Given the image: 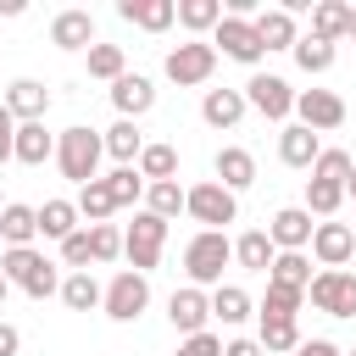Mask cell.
I'll list each match as a JSON object with an SVG mask.
<instances>
[{
	"label": "cell",
	"instance_id": "6da1fadb",
	"mask_svg": "<svg viewBox=\"0 0 356 356\" xmlns=\"http://www.w3.org/2000/svg\"><path fill=\"white\" fill-rule=\"evenodd\" d=\"M100 156H106V139H100L95 128L78 122V128H61V134H56V167H61L67 184H78V189L95 184V178H100Z\"/></svg>",
	"mask_w": 356,
	"mask_h": 356
},
{
	"label": "cell",
	"instance_id": "7a4b0ae2",
	"mask_svg": "<svg viewBox=\"0 0 356 356\" xmlns=\"http://www.w3.org/2000/svg\"><path fill=\"white\" fill-rule=\"evenodd\" d=\"M0 273L11 278V289L33 295V300L61 295V273H56V261H50L44 250H33V245H22V250H0Z\"/></svg>",
	"mask_w": 356,
	"mask_h": 356
},
{
	"label": "cell",
	"instance_id": "3957f363",
	"mask_svg": "<svg viewBox=\"0 0 356 356\" xmlns=\"http://www.w3.org/2000/svg\"><path fill=\"white\" fill-rule=\"evenodd\" d=\"M234 261V239L228 234H217V228H200L189 245H184V273H189V284L195 289H217L222 284V267Z\"/></svg>",
	"mask_w": 356,
	"mask_h": 356
},
{
	"label": "cell",
	"instance_id": "277c9868",
	"mask_svg": "<svg viewBox=\"0 0 356 356\" xmlns=\"http://www.w3.org/2000/svg\"><path fill=\"white\" fill-rule=\"evenodd\" d=\"M161 250H167V222L156 217V211H134V222L122 228V256H128V267L134 273H145L150 278V267L161 261Z\"/></svg>",
	"mask_w": 356,
	"mask_h": 356
},
{
	"label": "cell",
	"instance_id": "5b68a950",
	"mask_svg": "<svg viewBox=\"0 0 356 356\" xmlns=\"http://www.w3.org/2000/svg\"><path fill=\"white\" fill-rule=\"evenodd\" d=\"M161 72H167V83H178V89H200V83H211V72H217V50H211V39H184V44H172L167 61H161Z\"/></svg>",
	"mask_w": 356,
	"mask_h": 356
},
{
	"label": "cell",
	"instance_id": "8992f818",
	"mask_svg": "<svg viewBox=\"0 0 356 356\" xmlns=\"http://www.w3.org/2000/svg\"><path fill=\"white\" fill-rule=\"evenodd\" d=\"M184 211H189L200 228H217V234H222V228L239 217V195H234V189H222L217 178H206V184H189Z\"/></svg>",
	"mask_w": 356,
	"mask_h": 356
},
{
	"label": "cell",
	"instance_id": "52a82bcc",
	"mask_svg": "<svg viewBox=\"0 0 356 356\" xmlns=\"http://www.w3.org/2000/svg\"><path fill=\"white\" fill-rule=\"evenodd\" d=\"M145 306H150V278H145V273H134V267H122V273L106 284L100 312H106L111 323H139V317H145Z\"/></svg>",
	"mask_w": 356,
	"mask_h": 356
},
{
	"label": "cell",
	"instance_id": "ba28073f",
	"mask_svg": "<svg viewBox=\"0 0 356 356\" xmlns=\"http://www.w3.org/2000/svg\"><path fill=\"white\" fill-rule=\"evenodd\" d=\"M306 300L323 312V317H356V273L350 267H323L306 289Z\"/></svg>",
	"mask_w": 356,
	"mask_h": 356
},
{
	"label": "cell",
	"instance_id": "9c48e42d",
	"mask_svg": "<svg viewBox=\"0 0 356 356\" xmlns=\"http://www.w3.org/2000/svg\"><path fill=\"white\" fill-rule=\"evenodd\" d=\"M211 50H217V56H228V61H239V67H256V61L267 56V44H261L256 22L228 17V11H222V22H217V33H211Z\"/></svg>",
	"mask_w": 356,
	"mask_h": 356
},
{
	"label": "cell",
	"instance_id": "30bf717a",
	"mask_svg": "<svg viewBox=\"0 0 356 356\" xmlns=\"http://www.w3.org/2000/svg\"><path fill=\"white\" fill-rule=\"evenodd\" d=\"M245 106L261 111L267 122H289V111H295V89H289V78H278V72H250V83H245Z\"/></svg>",
	"mask_w": 356,
	"mask_h": 356
},
{
	"label": "cell",
	"instance_id": "8fae6325",
	"mask_svg": "<svg viewBox=\"0 0 356 356\" xmlns=\"http://www.w3.org/2000/svg\"><path fill=\"white\" fill-rule=\"evenodd\" d=\"M295 122L312 134H334L345 128V100L334 89H295Z\"/></svg>",
	"mask_w": 356,
	"mask_h": 356
},
{
	"label": "cell",
	"instance_id": "7c38bea8",
	"mask_svg": "<svg viewBox=\"0 0 356 356\" xmlns=\"http://www.w3.org/2000/svg\"><path fill=\"white\" fill-rule=\"evenodd\" d=\"M167 323H172L184 339H189V334H206V323H211V295L195 289V284L172 289V295H167Z\"/></svg>",
	"mask_w": 356,
	"mask_h": 356
},
{
	"label": "cell",
	"instance_id": "4fadbf2b",
	"mask_svg": "<svg viewBox=\"0 0 356 356\" xmlns=\"http://www.w3.org/2000/svg\"><path fill=\"white\" fill-rule=\"evenodd\" d=\"M50 44L56 50H95V17L83 11V6H67V11H56L50 17Z\"/></svg>",
	"mask_w": 356,
	"mask_h": 356
},
{
	"label": "cell",
	"instance_id": "5bb4252c",
	"mask_svg": "<svg viewBox=\"0 0 356 356\" xmlns=\"http://www.w3.org/2000/svg\"><path fill=\"white\" fill-rule=\"evenodd\" d=\"M267 234H273V245H278V250H312L317 222H312V211H306V206H284V211H273Z\"/></svg>",
	"mask_w": 356,
	"mask_h": 356
},
{
	"label": "cell",
	"instance_id": "9a60e30c",
	"mask_svg": "<svg viewBox=\"0 0 356 356\" xmlns=\"http://www.w3.org/2000/svg\"><path fill=\"white\" fill-rule=\"evenodd\" d=\"M312 256H317V267H345V261L356 256V228H350V222H317Z\"/></svg>",
	"mask_w": 356,
	"mask_h": 356
},
{
	"label": "cell",
	"instance_id": "2e32d148",
	"mask_svg": "<svg viewBox=\"0 0 356 356\" xmlns=\"http://www.w3.org/2000/svg\"><path fill=\"white\" fill-rule=\"evenodd\" d=\"M111 106H117V117L139 122V117L156 106V83H150L145 72H122V78L111 83Z\"/></svg>",
	"mask_w": 356,
	"mask_h": 356
},
{
	"label": "cell",
	"instance_id": "e0dca14e",
	"mask_svg": "<svg viewBox=\"0 0 356 356\" xmlns=\"http://www.w3.org/2000/svg\"><path fill=\"white\" fill-rule=\"evenodd\" d=\"M6 111H11L17 122H44L50 89H44L39 78H11V83H6Z\"/></svg>",
	"mask_w": 356,
	"mask_h": 356
},
{
	"label": "cell",
	"instance_id": "ac0fdd59",
	"mask_svg": "<svg viewBox=\"0 0 356 356\" xmlns=\"http://www.w3.org/2000/svg\"><path fill=\"white\" fill-rule=\"evenodd\" d=\"M117 17L145 33H167L178 22V0H117Z\"/></svg>",
	"mask_w": 356,
	"mask_h": 356
},
{
	"label": "cell",
	"instance_id": "d6986e66",
	"mask_svg": "<svg viewBox=\"0 0 356 356\" xmlns=\"http://www.w3.org/2000/svg\"><path fill=\"white\" fill-rule=\"evenodd\" d=\"M317 156H323V139H317L312 128H300V122H284V134H278V161H284V167L312 172V167H317Z\"/></svg>",
	"mask_w": 356,
	"mask_h": 356
},
{
	"label": "cell",
	"instance_id": "ffe728a7",
	"mask_svg": "<svg viewBox=\"0 0 356 356\" xmlns=\"http://www.w3.org/2000/svg\"><path fill=\"white\" fill-rule=\"evenodd\" d=\"M211 172H217V184H222V189H234V195H239V189H250V184H256V156H250L245 145H222V150H217V161H211Z\"/></svg>",
	"mask_w": 356,
	"mask_h": 356
},
{
	"label": "cell",
	"instance_id": "44dd1931",
	"mask_svg": "<svg viewBox=\"0 0 356 356\" xmlns=\"http://www.w3.org/2000/svg\"><path fill=\"white\" fill-rule=\"evenodd\" d=\"M100 139H106V156H111L117 167H139V156H145V145H150V139L139 134V122H128V117H117Z\"/></svg>",
	"mask_w": 356,
	"mask_h": 356
},
{
	"label": "cell",
	"instance_id": "7402d4cb",
	"mask_svg": "<svg viewBox=\"0 0 356 356\" xmlns=\"http://www.w3.org/2000/svg\"><path fill=\"white\" fill-rule=\"evenodd\" d=\"M0 239H6V250H22V245H33V239H39V206L6 200V211H0Z\"/></svg>",
	"mask_w": 356,
	"mask_h": 356
},
{
	"label": "cell",
	"instance_id": "603a6c76",
	"mask_svg": "<svg viewBox=\"0 0 356 356\" xmlns=\"http://www.w3.org/2000/svg\"><path fill=\"white\" fill-rule=\"evenodd\" d=\"M256 33H261V44H267V50H295V44H300V22H295L284 6H261Z\"/></svg>",
	"mask_w": 356,
	"mask_h": 356
},
{
	"label": "cell",
	"instance_id": "cb8c5ba5",
	"mask_svg": "<svg viewBox=\"0 0 356 356\" xmlns=\"http://www.w3.org/2000/svg\"><path fill=\"white\" fill-rule=\"evenodd\" d=\"M245 111H250V106H245V89H206V95H200L206 128H234Z\"/></svg>",
	"mask_w": 356,
	"mask_h": 356
},
{
	"label": "cell",
	"instance_id": "d4e9b609",
	"mask_svg": "<svg viewBox=\"0 0 356 356\" xmlns=\"http://www.w3.org/2000/svg\"><path fill=\"white\" fill-rule=\"evenodd\" d=\"M17 161H22V167L56 161V134H50L44 122H17Z\"/></svg>",
	"mask_w": 356,
	"mask_h": 356
},
{
	"label": "cell",
	"instance_id": "484cf974",
	"mask_svg": "<svg viewBox=\"0 0 356 356\" xmlns=\"http://www.w3.org/2000/svg\"><path fill=\"white\" fill-rule=\"evenodd\" d=\"M83 228V217H78V200H44L39 206V239H72Z\"/></svg>",
	"mask_w": 356,
	"mask_h": 356
},
{
	"label": "cell",
	"instance_id": "4316f807",
	"mask_svg": "<svg viewBox=\"0 0 356 356\" xmlns=\"http://www.w3.org/2000/svg\"><path fill=\"white\" fill-rule=\"evenodd\" d=\"M273 256H278V245H273V234H267V228H245V234L234 239V261H239L245 273H267V267H273Z\"/></svg>",
	"mask_w": 356,
	"mask_h": 356
},
{
	"label": "cell",
	"instance_id": "83f0119b",
	"mask_svg": "<svg viewBox=\"0 0 356 356\" xmlns=\"http://www.w3.org/2000/svg\"><path fill=\"white\" fill-rule=\"evenodd\" d=\"M312 278H317V273H312L306 250H278L273 267H267V284H284V289H300V295L312 289Z\"/></svg>",
	"mask_w": 356,
	"mask_h": 356
},
{
	"label": "cell",
	"instance_id": "f1b7e54d",
	"mask_svg": "<svg viewBox=\"0 0 356 356\" xmlns=\"http://www.w3.org/2000/svg\"><path fill=\"white\" fill-rule=\"evenodd\" d=\"M106 300V284H95V273H67L61 278V306L67 312H95Z\"/></svg>",
	"mask_w": 356,
	"mask_h": 356
},
{
	"label": "cell",
	"instance_id": "f546056e",
	"mask_svg": "<svg viewBox=\"0 0 356 356\" xmlns=\"http://www.w3.org/2000/svg\"><path fill=\"white\" fill-rule=\"evenodd\" d=\"M250 312H256V300H250V295H245L239 284H217V289H211V317H217V323L239 328V323H245Z\"/></svg>",
	"mask_w": 356,
	"mask_h": 356
},
{
	"label": "cell",
	"instance_id": "4dcf8cb0",
	"mask_svg": "<svg viewBox=\"0 0 356 356\" xmlns=\"http://www.w3.org/2000/svg\"><path fill=\"white\" fill-rule=\"evenodd\" d=\"M256 339H261L267 356H295L300 350V323L295 317H261V334Z\"/></svg>",
	"mask_w": 356,
	"mask_h": 356
},
{
	"label": "cell",
	"instance_id": "1f68e13d",
	"mask_svg": "<svg viewBox=\"0 0 356 356\" xmlns=\"http://www.w3.org/2000/svg\"><path fill=\"white\" fill-rule=\"evenodd\" d=\"M178 22H184L195 39H206V33H217V22H222V0H178Z\"/></svg>",
	"mask_w": 356,
	"mask_h": 356
},
{
	"label": "cell",
	"instance_id": "d6a6232c",
	"mask_svg": "<svg viewBox=\"0 0 356 356\" xmlns=\"http://www.w3.org/2000/svg\"><path fill=\"white\" fill-rule=\"evenodd\" d=\"M345 17H350L345 0H317V6H312V39L339 44V39H345Z\"/></svg>",
	"mask_w": 356,
	"mask_h": 356
},
{
	"label": "cell",
	"instance_id": "836d02e7",
	"mask_svg": "<svg viewBox=\"0 0 356 356\" xmlns=\"http://www.w3.org/2000/svg\"><path fill=\"white\" fill-rule=\"evenodd\" d=\"M289 56H295V67H300V72H312V78H317V72H328V67L339 61V44H328V39H312V33H300V44H295Z\"/></svg>",
	"mask_w": 356,
	"mask_h": 356
},
{
	"label": "cell",
	"instance_id": "e575fe53",
	"mask_svg": "<svg viewBox=\"0 0 356 356\" xmlns=\"http://www.w3.org/2000/svg\"><path fill=\"white\" fill-rule=\"evenodd\" d=\"M111 211H117V200H111L106 178H95V184H83V189H78V217H83V228L111 222Z\"/></svg>",
	"mask_w": 356,
	"mask_h": 356
},
{
	"label": "cell",
	"instance_id": "d590c367",
	"mask_svg": "<svg viewBox=\"0 0 356 356\" xmlns=\"http://www.w3.org/2000/svg\"><path fill=\"white\" fill-rule=\"evenodd\" d=\"M345 206V184H328V178H306V211L334 222V211Z\"/></svg>",
	"mask_w": 356,
	"mask_h": 356
},
{
	"label": "cell",
	"instance_id": "8d00e7d4",
	"mask_svg": "<svg viewBox=\"0 0 356 356\" xmlns=\"http://www.w3.org/2000/svg\"><path fill=\"white\" fill-rule=\"evenodd\" d=\"M184 200H189V189H184L178 178H167V184H150V189H145V211H156L161 222H172V217L184 211Z\"/></svg>",
	"mask_w": 356,
	"mask_h": 356
},
{
	"label": "cell",
	"instance_id": "74e56055",
	"mask_svg": "<svg viewBox=\"0 0 356 356\" xmlns=\"http://www.w3.org/2000/svg\"><path fill=\"white\" fill-rule=\"evenodd\" d=\"M139 178H145V184H167V178H178V150H172V145H145V156H139Z\"/></svg>",
	"mask_w": 356,
	"mask_h": 356
},
{
	"label": "cell",
	"instance_id": "f35d334b",
	"mask_svg": "<svg viewBox=\"0 0 356 356\" xmlns=\"http://www.w3.org/2000/svg\"><path fill=\"white\" fill-rule=\"evenodd\" d=\"M106 189H111V200H117V211H122V206H139L150 184L139 178V167H111V172H106Z\"/></svg>",
	"mask_w": 356,
	"mask_h": 356
},
{
	"label": "cell",
	"instance_id": "ab89813d",
	"mask_svg": "<svg viewBox=\"0 0 356 356\" xmlns=\"http://www.w3.org/2000/svg\"><path fill=\"white\" fill-rule=\"evenodd\" d=\"M128 72V56H122V44H95L89 50V78H100V83H117Z\"/></svg>",
	"mask_w": 356,
	"mask_h": 356
},
{
	"label": "cell",
	"instance_id": "60d3db41",
	"mask_svg": "<svg viewBox=\"0 0 356 356\" xmlns=\"http://www.w3.org/2000/svg\"><path fill=\"white\" fill-rule=\"evenodd\" d=\"M300 306H306V295H300V289H284V284H267V295H261V306H256V317H300Z\"/></svg>",
	"mask_w": 356,
	"mask_h": 356
},
{
	"label": "cell",
	"instance_id": "b9f144b4",
	"mask_svg": "<svg viewBox=\"0 0 356 356\" xmlns=\"http://www.w3.org/2000/svg\"><path fill=\"white\" fill-rule=\"evenodd\" d=\"M350 167H356V156H350V150H334V145H323V156H317L312 178H328V184H350Z\"/></svg>",
	"mask_w": 356,
	"mask_h": 356
},
{
	"label": "cell",
	"instance_id": "7bdbcfd3",
	"mask_svg": "<svg viewBox=\"0 0 356 356\" xmlns=\"http://www.w3.org/2000/svg\"><path fill=\"white\" fill-rule=\"evenodd\" d=\"M89 250H95V261H117L122 256V228L117 222H95L89 228Z\"/></svg>",
	"mask_w": 356,
	"mask_h": 356
},
{
	"label": "cell",
	"instance_id": "ee69618b",
	"mask_svg": "<svg viewBox=\"0 0 356 356\" xmlns=\"http://www.w3.org/2000/svg\"><path fill=\"white\" fill-rule=\"evenodd\" d=\"M61 261H67L72 273H89V261H95V250H89V228H78L72 239H61Z\"/></svg>",
	"mask_w": 356,
	"mask_h": 356
},
{
	"label": "cell",
	"instance_id": "f6af8a7d",
	"mask_svg": "<svg viewBox=\"0 0 356 356\" xmlns=\"http://www.w3.org/2000/svg\"><path fill=\"white\" fill-rule=\"evenodd\" d=\"M172 356H222V339L206 328V334H189V339H178V350Z\"/></svg>",
	"mask_w": 356,
	"mask_h": 356
},
{
	"label": "cell",
	"instance_id": "bcb514c9",
	"mask_svg": "<svg viewBox=\"0 0 356 356\" xmlns=\"http://www.w3.org/2000/svg\"><path fill=\"white\" fill-rule=\"evenodd\" d=\"M6 161H17V117L6 111V100H0V167Z\"/></svg>",
	"mask_w": 356,
	"mask_h": 356
},
{
	"label": "cell",
	"instance_id": "7dc6e473",
	"mask_svg": "<svg viewBox=\"0 0 356 356\" xmlns=\"http://www.w3.org/2000/svg\"><path fill=\"white\" fill-rule=\"evenodd\" d=\"M295 356H345V350H339L334 339H300V350H295Z\"/></svg>",
	"mask_w": 356,
	"mask_h": 356
},
{
	"label": "cell",
	"instance_id": "c3c4849f",
	"mask_svg": "<svg viewBox=\"0 0 356 356\" xmlns=\"http://www.w3.org/2000/svg\"><path fill=\"white\" fill-rule=\"evenodd\" d=\"M222 356H267V350H261V339H228Z\"/></svg>",
	"mask_w": 356,
	"mask_h": 356
},
{
	"label": "cell",
	"instance_id": "681fc988",
	"mask_svg": "<svg viewBox=\"0 0 356 356\" xmlns=\"http://www.w3.org/2000/svg\"><path fill=\"white\" fill-rule=\"evenodd\" d=\"M17 350H22V334L11 323H0V356H17Z\"/></svg>",
	"mask_w": 356,
	"mask_h": 356
},
{
	"label": "cell",
	"instance_id": "f907efd6",
	"mask_svg": "<svg viewBox=\"0 0 356 356\" xmlns=\"http://www.w3.org/2000/svg\"><path fill=\"white\" fill-rule=\"evenodd\" d=\"M345 39H356V6H350V17H345Z\"/></svg>",
	"mask_w": 356,
	"mask_h": 356
},
{
	"label": "cell",
	"instance_id": "816d5d0a",
	"mask_svg": "<svg viewBox=\"0 0 356 356\" xmlns=\"http://www.w3.org/2000/svg\"><path fill=\"white\" fill-rule=\"evenodd\" d=\"M6 295H11V278H6V273H0V306H6Z\"/></svg>",
	"mask_w": 356,
	"mask_h": 356
},
{
	"label": "cell",
	"instance_id": "f5cc1de1",
	"mask_svg": "<svg viewBox=\"0 0 356 356\" xmlns=\"http://www.w3.org/2000/svg\"><path fill=\"white\" fill-rule=\"evenodd\" d=\"M345 195H350V200H356V167H350V184H345Z\"/></svg>",
	"mask_w": 356,
	"mask_h": 356
},
{
	"label": "cell",
	"instance_id": "db71d44e",
	"mask_svg": "<svg viewBox=\"0 0 356 356\" xmlns=\"http://www.w3.org/2000/svg\"><path fill=\"white\" fill-rule=\"evenodd\" d=\"M0 211H6V200H0Z\"/></svg>",
	"mask_w": 356,
	"mask_h": 356
},
{
	"label": "cell",
	"instance_id": "11a10c76",
	"mask_svg": "<svg viewBox=\"0 0 356 356\" xmlns=\"http://www.w3.org/2000/svg\"><path fill=\"white\" fill-rule=\"evenodd\" d=\"M345 356H356V350H345Z\"/></svg>",
	"mask_w": 356,
	"mask_h": 356
}]
</instances>
